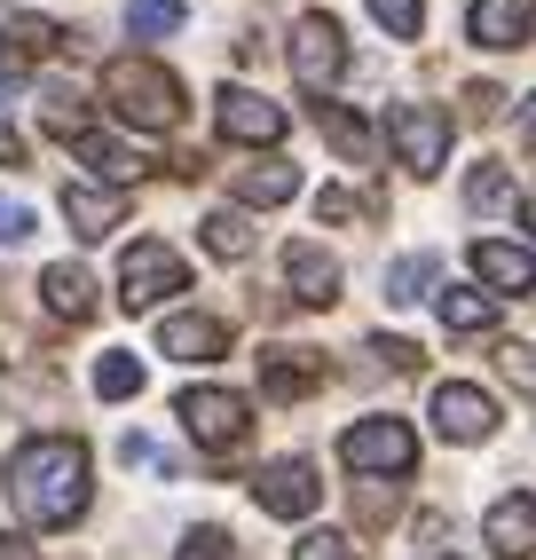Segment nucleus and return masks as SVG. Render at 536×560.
<instances>
[{
  "mask_svg": "<svg viewBox=\"0 0 536 560\" xmlns=\"http://www.w3.org/2000/svg\"><path fill=\"white\" fill-rule=\"evenodd\" d=\"M9 498L32 529H71L88 513V442L71 434H32L9 451Z\"/></svg>",
  "mask_w": 536,
  "mask_h": 560,
  "instance_id": "nucleus-1",
  "label": "nucleus"
},
{
  "mask_svg": "<svg viewBox=\"0 0 536 560\" xmlns=\"http://www.w3.org/2000/svg\"><path fill=\"white\" fill-rule=\"evenodd\" d=\"M103 103L119 110L127 127H142V135L182 127V80H174L159 56H110L103 63Z\"/></svg>",
  "mask_w": 536,
  "mask_h": 560,
  "instance_id": "nucleus-2",
  "label": "nucleus"
},
{
  "mask_svg": "<svg viewBox=\"0 0 536 560\" xmlns=\"http://www.w3.org/2000/svg\"><path fill=\"white\" fill-rule=\"evenodd\" d=\"M174 419H182V427H189V442H198V451H213V458L245 451V434H253L245 395H229V387H189V395L174 402Z\"/></svg>",
  "mask_w": 536,
  "mask_h": 560,
  "instance_id": "nucleus-3",
  "label": "nucleus"
},
{
  "mask_svg": "<svg viewBox=\"0 0 536 560\" xmlns=\"http://www.w3.org/2000/svg\"><path fill=\"white\" fill-rule=\"evenodd\" d=\"M182 284H189V260L174 245H159V237L127 245V260H119V301L127 308H159L166 292H182Z\"/></svg>",
  "mask_w": 536,
  "mask_h": 560,
  "instance_id": "nucleus-4",
  "label": "nucleus"
},
{
  "mask_svg": "<svg viewBox=\"0 0 536 560\" xmlns=\"http://www.w3.org/2000/svg\"><path fill=\"white\" fill-rule=\"evenodd\" d=\"M339 466L348 474H410L418 466V442L403 419H356L339 434Z\"/></svg>",
  "mask_w": 536,
  "mask_h": 560,
  "instance_id": "nucleus-5",
  "label": "nucleus"
},
{
  "mask_svg": "<svg viewBox=\"0 0 536 560\" xmlns=\"http://www.w3.org/2000/svg\"><path fill=\"white\" fill-rule=\"evenodd\" d=\"M387 142H395V159L410 166V174H442V159H450V119L434 103H395L387 110Z\"/></svg>",
  "mask_w": 536,
  "mask_h": 560,
  "instance_id": "nucleus-6",
  "label": "nucleus"
},
{
  "mask_svg": "<svg viewBox=\"0 0 536 560\" xmlns=\"http://www.w3.org/2000/svg\"><path fill=\"white\" fill-rule=\"evenodd\" d=\"M339 71H348V32H339L331 16H300L292 24V80L308 95H324Z\"/></svg>",
  "mask_w": 536,
  "mask_h": 560,
  "instance_id": "nucleus-7",
  "label": "nucleus"
},
{
  "mask_svg": "<svg viewBox=\"0 0 536 560\" xmlns=\"http://www.w3.org/2000/svg\"><path fill=\"white\" fill-rule=\"evenodd\" d=\"M253 498H260V513H277V521H308L324 505V481H316L308 458H277V466L253 474Z\"/></svg>",
  "mask_w": 536,
  "mask_h": 560,
  "instance_id": "nucleus-8",
  "label": "nucleus"
},
{
  "mask_svg": "<svg viewBox=\"0 0 536 560\" xmlns=\"http://www.w3.org/2000/svg\"><path fill=\"white\" fill-rule=\"evenodd\" d=\"M434 434H442V442H489V434H497V402H489L481 387H466V380L434 387Z\"/></svg>",
  "mask_w": 536,
  "mask_h": 560,
  "instance_id": "nucleus-9",
  "label": "nucleus"
},
{
  "mask_svg": "<svg viewBox=\"0 0 536 560\" xmlns=\"http://www.w3.org/2000/svg\"><path fill=\"white\" fill-rule=\"evenodd\" d=\"M213 119L229 142H284V103H268L253 88H221L213 95Z\"/></svg>",
  "mask_w": 536,
  "mask_h": 560,
  "instance_id": "nucleus-10",
  "label": "nucleus"
},
{
  "mask_svg": "<svg viewBox=\"0 0 536 560\" xmlns=\"http://www.w3.org/2000/svg\"><path fill=\"white\" fill-rule=\"evenodd\" d=\"M284 284H292V301L300 308H331L339 301V260L324 253V245H284Z\"/></svg>",
  "mask_w": 536,
  "mask_h": 560,
  "instance_id": "nucleus-11",
  "label": "nucleus"
},
{
  "mask_svg": "<svg viewBox=\"0 0 536 560\" xmlns=\"http://www.w3.org/2000/svg\"><path fill=\"white\" fill-rule=\"evenodd\" d=\"M159 355H174V363H221L229 355V324L221 316H166L159 324Z\"/></svg>",
  "mask_w": 536,
  "mask_h": 560,
  "instance_id": "nucleus-12",
  "label": "nucleus"
},
{
  "mask_svg": "<svg viewBox=\"0 0 536 560\" xmlns=\"http://www.w3.org/2000/svg\"><path fill=\"white\" fill-rule=\"evenodd\" d=\"M481 537H489V552L497 560H536V498H497L489 505V521H481Z\"/></svg>",
  "mask_w": 536,
  "mask_h": 560,
  "instance_id": "nucleus-13",
  "label": "nucleus"
},
{
  "mask_svg": "<svg viewBox=\"0 0 536 560\" xmlns=\"http://www.w3.org/2000/svg\"><path fill=\"white\" fill-rule=\"evenodd\" d=\"M63 221H71V237H110V230H119V221H127V198L119 190H95V182H71V190H63Z\"/></svg>",
  "mask_w": 536,
  "mask_h": 560,
  "instance_id": "nucleus-14",
  "label": "nucleus"
},
{
  "mask_svg": "<svg viewBox=\"0 0 536 560\" xmlns=\"http://www.w3.org/2000/svg\"><path fill=\"white\" fill-rule=\"evenodd\" d=\"M528 24H536V0H474V48H521L528 40Z\"/></svg>",
  "mask_w": 536,
  "mask_h": 560,
  "instance_id": "nucleus-15",
  "label": "nucleus"
},
{
  "mask_svg": "<svg viewBox=\"0 0 536 560\" xmlns=\"http://www.w3.org/2000/svg\"><path fill=\"white\" fill-rule=\"evenodd\" d=\"M474 269H481V284H497V292H536V253H528V245L481 237V245H474Z\"/></svg>",
  "mask_w": 536,
  "mask_h": 560,
  "instance_id": "nucleus-16",
  "label": "nucleus"
},
{
  "mask_svg": "<svg viewBox=\"0 0 536 560\" xmlns=\"http://www.w3.org/2000/svg\"><path fill=\"white\" fill-rule=\"evenodd\" d=\"M316 380H324V355H316V348H268V355H260V387L277 395V402L308 395Z\"/></svg>",
  "mask_w": 536,
  "mask_h": 560,
  "instance_id": "nucleus-17",
  "label": "nucleus"
},
{
  "mask_svg": "<svg viewBox=\"0 0 536 560\" xmlns=\"http://www.w3.org/2000/svg\"><path fill=\"white\" fill-rule=\"evenodd\" d=\"M40 301H48L63 324H88V316H95V277L71 269V260H56V269L40 277Z\"/></svg>",
  "mask_w": 536,
  "mask_h": 560,
  "instance_id": "nucleus-18",
  "label": "nucleus"
},
{
  "mask_svg": "<svg viewBox=\"0 0 536 560\" xmlns=\"http://www.w3.org/2000/svg\"><path fill=\"white\" fill-rule=\"evenodd\" d=\"M237 198H245V206H284V198H300V166H292V159H253V166H237Z\"/></svg>",
  "mask_w": 536,
  "mask_h": 560,
  "instance_id": "nucleus-19",
  "label": "nucleus"
},
{
  "mask_svg": "<svg viewBox=\"0 0 536 560\" xmlns=\"http://www.w3.org/2000/svg\"><path fill=\"white\" fill-rule=\"evenodd\" d=\"M80 159H88V166L110 182V190H119V182H135V174L150 166L142 151H127V142H110V135H80Z\"/></svg>",
  "mask_w": 536,
  "mask_h": 560,
  "instance_id": "nucleus-20",
  "label": "nucleus"
},
{
  "mask_svg": "<svg viewBox=\"0 0 536 560\" xmlns=\"http://www.w3.org/2000/svg\"><path fill=\"white\" fill-rule=\"evenodd\" d=\"M316 127H324V142H331L339 159H356V166L371 159V127L356 119V110H339V103H316Z\"/></svg>",
  "mask_w": 536,
  "mask_h": 560,
  "instance_id": "nucleus-21",
  "label": "nucleus"
},
{
  "mask_svg": "<svg viewBox=\"0 0 536 560\" xmlns=\"http://www.w3.org/2000/svg\"><path fill=\"white\" fill-rule=\"evenodd\" d=\"M260 237H253V221L237 213V206H221V213H206V253L213 260H245Z\"/></svg>",
  "mask_w": 536,
  "mask_h": 560,
  "instance_id": "nucleus-22",
  "label": "nucleus"
},
{
  "mask_svg": "<svg viewBox=\"0 0 536 560\" xmlns=\"http://www.w3.org/2000/svg\"><path fill=\"white\" fill-rule=\"evenodd\" d=\"M0 40H9L24 63H40V56H56V48H63V32H56L48 16H0Z\"/></svg>",
  "mask_w": 536,
  "mask_h": 560,
  "instance_id": "nucleus-23",
  "label": "nucleus"
},
{
  "mask_svg": "<svg viewBox=\"0 0 536 560\" xmlns=\"http://www.w3.org/2000/svg\"><path fill=\"white\" fill-rule=\"evenodd\" d=\"M466 206H474V213H513V166H497V159L474 166V174H466Z\"/></svg>",
  "mask_w": 536,
  "mask_h": 560,
  "instance_id": "nucleus-24",
  "label": "nucleus"
},
{
  "mask_svg": "<svg viewBox=\"0 0 536 560\" xmlns=\"http://www.w3.org/2000/svg\"><path fill=\"white\" fill-rule=\"evenodd\" d=\"M442 324H450V331H489V324H497V301H489V292L450 284V292H442Z\"/></svg>",
  "mask_w": 536,
  "mask_h": 560,
  "instance_id": "nucleus-25",
  "label": "nucleus"
},
{
  "mask_svg": "<svg viewBox=\"0 0 536 560\" xmlns=\"http://www.w3.org/2000/svg\"><path fill=\"white\" fill-rule=\"evenodd\" d=\"M40 127L80 142V135H88V103H80V88H48V95H40Z\"/></svg>",
  "mask_w": 536,
  "mask_h": 560,
  "instance_id": "nucleus-26",
  "label": "nucleus"
},
{
  "mask_svg": "<svg viewBox=\"0 0 536 560\" xmlns=\"http://www.w3.org/2000/svg\"><path fill=\"white\" fill-rule=\"evenodd\" d=\"M95 395H110V402H127V395H142V363L110 348V355L95 363Z\"/></svg>",
  "mask_w": 536,
  "mask_h": 560,
  "instance_id": "nucleus-27",
  "label": "nucleus"
},
{
  "mask_svg": "<svg viewBox=\"0 0 536 560\" xmlns=\"http://www.w3.org/2000/svg\"><path fill=\"white\" fill-rule=\"evenodd\" d=\"M427 284H434V260L427 253H410V260H395V269H387V301H427Z\"/></svg>",
  "mask_w": 536,
  "mask_h": 560,
  "instance_id": "nucleus-28",
  "label": "nucleus"
},
{
  "mask_svg": "<svg viewBox=\"0 0 536 560\" xmlns=\"http://www.w3.org/2000/svg\"><path fill=\"white\" fill-rule=\"evenodd\" d=\"M182 16H189L182 0H135V9H127V24H135V40H166V32H174Z\"/></svg>",
  "mask_w": 536,
  "mask_h": 560,
  "instance_id": "nucleus-29",
  "label": "nucleus"
},
{
  "mask_svg": "<svg viewBox=\"0 0 536 560\" xmlns=\"http://www.w3.org/2000/svg\"><path fill=\"white\" fill-rule=\"evenodd\" d=\"M371 16L395 32V40H418V24H427V0H371Z\"/></svg>",
  "mask_w": 536,
  "mask_h": 560,
  "instance_id": "nucleus-30",
  "label": "nucleus"
},
{
  "mask_svg": "<svg viewBox=\"0 0 536 560\" xmlns=\"http://www.w3.org/2000/svg\"><path fill=\"white\" fill-rule=\"evenodd\" d=\"M497 371H505L521 395H536V340H505L497 348Z\"/></svg>",
  "mask_w": 536,
  "mask_h": 560,
  "instance_id": "nucleus-31",
  "label": "nucleus"
},
{
  "mask_svg": "<svg viewBox=\"0 0 536 560\" xmlns=\"http://www.w3.org/2000/svg\"><path fill=\"white\" fill-rule=\"evenodd\" d=\"M292 560H363V545H356V537H339V529H316V537H300V545H292Z\"/></svg>",
  "mask_w": 536,
  "mask_h": 560,
  "instance_id": "nucleus-32",
  "label": "nucleus"
},
{
  "mask_svg": "<svg viewBox=\"0 0 536 560\" xmlns=\"http://www.w3.org/2000/svg\"><path fill=\"white\" fill-rule=\"evenodd\" d=\"M174 560H237V545H229V537H221V529H189V537H182V552H174Z\"/></svg>",
  "mask_w": 536,
  "mask_h": 560,
  "instance_id": "nucleus-33",
  "label": "nucleus"
},
{
  "mask_svg": "<svg viewBox=\"0 0 536 560\" xmlns=\"http://www.w3.org/2000/svg\"><path fill=\"white\" fill-rule=\"evenodd\" d=\"M32 230H40V213H32V206H16V198H0V245H24Z\"/></svg>",
  "mask_w": 536,
  "mask_h": 560,
  "instance_id": "nucleus-34",
  "label": "nucleus"
},
{
  "mask_svg": "<svg viewBox=\"0 0 536 560\" xmlns=\"http://www.w3.org/2000/svg\"><path fill=\"white\" fill-rule=\"evenodd\" d=\"M497 103H505V95H497L489 80H474V88H466V119H474V127H489V119H497Z\"/></svg>",
  "mask_w": 536,
  "mask_h": 560,
  "instance_id": "nucleus-35",
  "label": "nucleus"
},
{
  "mask_svg": "<svg viewBox=\"0 0 536 560\" xmlns=\"http://www.w3.org/2000/svg\"><path fill=\"white\" fill-rule=\"evenodd\" d=\"M316 213H324V221H356V213H363V198H356V190H324V198H316Z\"/></svg>",
  "mask_w": 536,
  "mask_h": 560,
  "instance_id": "nucleus-36",
  "label": "nucleus"
},
{
  "mask_svg": "<svg viewBox=\"0 0 536 560\" xmlns=\"http://www.w3.org/2000/svg\"><path fill=\"white\" fill-rule=\"evenodd\" d=\"M371 355H387L395 371H418V363H427V355H418V340H378Z\"/></svg>",
  "mask_w": 536,
  "mask_h": 560,
  "instance_id": "nucleus-37",
  "label": "nucleus"
},
{
  "mask_svg": "<svg viewBox=\"0 0 536 560\" xmlns=\"http://www.w3.org/2000/svg\"><path fill=\"white\" fill-rule=\"evenodd\" d=\"M0 560H40V545H32V537H9V529H0Z\"/></svg>",
  "mask_w": 536,
  "mask_h": 560,
  "instance_id": "nucleus-38",
  "label": "nucleus"
},
{
  "mask_svg": "<svg viewBox=\"0 0 536 560\" xmlns=\"http://www.w3.org/2000/svg\"><path fill=\"white\" fill-rule=\"evenodd\" d=\"M521 151H536V95H521Z\"/></svg>",
  "mask_w": 536,
  "mask_h": 560,
  "instance_id": "nucleus-39",
  "label": "nucleus"
},
{
  "mask_svg": "<svg viewBox=\"0 0 536 560\" xmlns=\"http://www.w3.org/2000/svg\"><path fill=\"white\" fill-rule=\"evenodd\" d=\"M528 230H536V198H528Z\"/></svg>",
  "mask_w": 536,
  "mask_h": 560,
  "instance_id": "nucleus-40",
  "label": "nucleus"
},
{
  "mask_svg": "<svg viewBox=\"0 0 536 560\" xmlns=\"http://www.w3.org/2000/svg\"><path fill=\"white\" fill-rule=\"evenodd\" d=\"M434 560H442V552H434Z\"/></svg>",
  "mask_w": 536,
  "mask_h": 560,
  "instance_id": "nucleus-41",
  "label": "nucleus"
}]
</instances>
